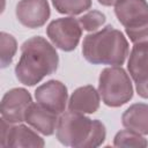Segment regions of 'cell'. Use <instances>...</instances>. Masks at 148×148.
<instances>
[{
  "label": "cell",
  "instance_id": "1",
  "mask_svg": "<svg viewBox=\"0 0 148 148\" xmlns=\"http://www.w3.org/2000/svg\"><path fill=\"white\" fill-rule=\"evenodd\" d=\"M58 64L59 57L56 49L44 37L35 36L22 44L15 75L24 86H35L45 76L53 74Z\"/></svg>",
  "mask_w": 148,
  "mask_h": 148
},
{
  "label": "cell",
  "instance_id": "2",
  "mask_svg": "<svg viewBox=\"0 0 148 148\" xmlns=\"http://www.w3.org/2000/svg\"><path fill=\"white\" fill-rule=\"evenodd\" d=\"M128 43L120 30L111 25L89 34L82 43V54L94 65L121 66L128 56Z\"/></svg>",
  "mask_w": 148,
  "mask_h": 148
},
{
  "label": "cell",
  "instance_id": "3",
  "mask_svg": "<svg viewBox=\"0 0 148 148\" xmlns=\"http://www.w3.org/2000/svg\"><path fill=\"white\" fill-rule=\"evenodd\" d=\"M106 136L104 124L86 117L83 113L69 111L60 116L57 125V139L67 147L96 148Z\"/></svg>",
  "mask_w": 148,
  "mask_h": 148
},
{
  "label": "cell",
  "instance_id": "4",
  "mask_svg": "<svg viewBox=\"0 0 148 148\" xmlns=\"http://www.w3.org/2000/svg\"><path fill=\"white\" fill-rule=\"evenodd\" d=\"M98 92L105 105L121 106L133 97L132 81L121 66L104 68L99 74Z\"/></svg>",
  "mask_w": 148,
  "mask_h": 148
},
{
  "label": "cell",
  "instance_id": "5",
  "mask_svg": "<svg viewBox=\"0 0 148 148\" xmlns=\"http://www.w3.org/2000/svg\"><path fill=\"white\" fill-rule=\"evenodd\" d=\"M46 34L54 46L69 52L76 49L82 36V27L74 17H60L47 25Z\"/></svg>",
  "mask_w": 148,
  "mask_h": 148
},
{
  "label": "cell",
  "instance_id": "6",
  "mask_svg": "<svg viewBox=\"0 0 148 148\" xmlns=\"http://www.w3.org/2000/svg\"><path fill=\"white\" fill-rule=\"evenodd\" d=\"M44 140L31 128L18 124L13 126L1 118L0 121V146L1 147H44Z\"/></svg>",
  "mask_w": 148,
  "mask_h": 148
},
{
  "label": "cell",
  "instance_id": "7",
  "mask_svg": "<svg viewBox=\"0 0 148 148\" xmlns=\"http://www.w3.org/2000/svg\"><path fill=\"white\" fill-rule=\"evenodd\" d=\"M31 104L32 98L28 90L24 88H13L8 90L1 99V118L10 124L22 123Z\"/></svg>",
  "mask_w": 148,
  "mask_h": 148
},
{
  "label": "cell",
  "instance_id": "8",
  "mask_svg": "<svg viewBox=\"0 0 148 148\" xmlns=\"http://www.w3.org/2000/svg\"><path fill=\"white\" fill-rule=\"evenodd\" d=\"M127 69L135 82V89L140 97L148 98V43L134 44Z\"/></svg>",
  "mask_w": 148,
  "mask_h": 148
},
{
  "label": "cell",
  "instance_id": "9",
  "mask_svg": "<svg viewBox=\"0 0 148 148\" xmlns=\"http://www.w3.org/2000/svg\"><path fill=\"white\" fill-rule=\"evenodd\" d=\"M18 22L30 29L39 28L50 17V6L47 0H21L15 10Z\"/></svg>",
  "mask_w": 148,
  "mask_h": 148
},
{
  "label": "cell",
  "instance_id": "10",
  "mask_svg": "<svg viewBox=\"0 0 148 148\" xmlns=\"http://www.w3.org/2000/svg\"><path fill=\"white\" fill-rule=\"evenodd\" d=\"M35 97L37 103L59 114L66 109L68 94L67 88L62 82L50 80L35 90Z\"/></svg>",
  "mask_w": 148,
  "mask_h": 148
},
{
  "label": "cell",
  "instance_id": "11",
  "mask_svg": "<svg viewBox=\"0 0 148 148\" xmlns=\"http://www.w3.org/2000/svg\"><path fill=\"white\" fill-rule=\"evenodd\" d=\"M114 14L125 28L138 27L148 21L147 0H119L114 5Z\"/></svg>",
  "mask_w": 148,
  "mask_h": 148
},
{
  "label": "cell",
  "instance_id": "12",
  "mask_svg": "<svg viewBox=\"0 0 148 148\" xmlns=\"http://www.w3.org/2000/svg\"><path fill=\"white\" fill-rule=\"evenodd\" d=\"M58 120V113L46 109L39 103H32L29 106L24 119L28 125L44 135H52L54 133Z\"/></svg>",
  "mask_w": 148,
  "mask_h": 148
},
{
  "label": "cell",
  "instance_id": "13",
  "mask_svg": "<svg viewBox=\"0 0 148 148\" xmlns=\"http://www.w3.org/2000/svg\"><path fill=\"white\" fill-rule=\"evenodd\" d=\"M99 108V92L90 84L74 90L68 101L69 111L80 113H94Z\"/></svg>",
  "mask_w": 148,
  "mask_h": 148
},
{
  "label": "cell",
  "instance_id": "14",
  "mask_svg": "<svg viewBox=\"0 0 148 148\" xmlns=\"http://www.w3.org/2000/svg\"><path fill=\"white\" fill-rule=\"evenodd\" d=\"M121 123L127 130L148 135V104H132L121 116Z\"/></svg>",
  "mask_w": 148,
  "mask_h": 148
},
{
  "label": "cell",
  "instance_id": "15",
  "mask_svg": "<svg viewBox=\"0 0 148 148\" xmlns=\"http://www.w3.org/2000/svg\"><path fill=\"white\" fill-rule=\"evenodd\" d=\"M52 5L60 14L79 15L91 7V0H52Z\"/></svg>",
  "mask_w": 148,
  "mask_h": 148
},
{
  "label": "cell",
  "instance_id": "16",
  "mask_svg": "<svg viewBox=\"0 0 148 148\" xmlns=\"http://www.w3.org/2000/svg\"><path fill=\"white\" fill-rule=\"evenodd\" d=\"M113 145L116 147L145 148L148 146V141L142 136V134H139L131 130H124V131H119L116 134L113 139Z\"/></svg>",
  "mask_w": 148,
  "mask_h": 148
},
{
  "label": "cell",
  "instance_id": "17",
  "mask_svg": "<svg viewBox=\"0 0 148 148\" xmlns=\"http://www.w3.org/2000/svg\"><path fill=\"white\" fill-rule=\"evenodd\" d=\"M17 50V43L16 39L2 31L0 34V61H1V68H6L9 66L13 61V58Z\"/></svg>",
  "mask_w": 148,
  "mask_h": 148
},
{
  "label": "cell",
  "instance_id": "18",
  "mask_svg": "<svg viewBox=\"0 0 148 148\" xmlns=\"http://www.w3.org/2000/svg\"><path fill=\"white\" fill-rule=\"evenodd\" d=\"M105 15L99 10H89L79 18L82 29L87 31H95L105 23Z\"/></svg>",
  "mask_w": 148,
  "mask_h": 148
},
{
  "label": "cell",
  "instance_id": "19",
  "mask_svg": "<svg viewBox=\"0 0 148 148\" xmlns=\"http://www.w3.org/2000/svg\"><path fill=\"white\" fill-rule=\"evenodd\" d=\"M125 31L133 44L148 43V21L138 27L125 28Z\"/></svg>",
  "mask_w": 148,
  "mask_h": 148
},
{
  "label": "cell",
  "instance_id": "20",
  "mask_svg": "<svg viewBox=\"0 0 148 148\" xmlns=\"http://www.w3.org/2000/svg\"><path fill=\"white\" fill-rule=\"evenodd\" d=\"M119 0H98V2L103 6H114Z\"/></svg>",
  "mask_w": 148,
  "mask_h": 148
}]
</instances>
